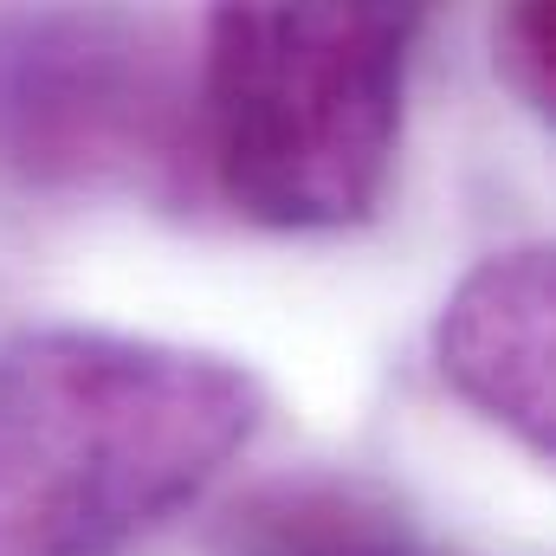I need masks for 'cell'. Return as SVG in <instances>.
I'll list each match as a JSON object with an SVG mask.
<instances>
[{"mask_svg":"<svg viewBox=\"0 0 556 556\" xmlns=\"http://www.w3.org/2000/svg\"><path fill=\"white\" fill-rule=\"evenodd\" d=\"M278 556H402V551H395V544H382V538H369V531H356V525H337L330 538H311V544L278 551Z\"/></svg>","mask_w":556,"mask_h":556,"instance_id":"8992f818","label":"cell"},{"mask_svg":"<svg viewBox=\"0 0 556 556\" xmlns=\"http://www.w3.org/2000/svg\"><path fill=\"white\" fill-rule=\"evenodd\" d=\"M433 0H207L194 142L214 194L273 233H343L389 194Z\"/></svg>","mask_w":556,"mask_h":556,"instance_id":"7a4b0ae2","label":"cell"},{"mask_svg":"<svg viewBox=\"0 0 556 556\" xmlns=\"http://www.w3.org/2000/svg\"><path fill=\"white\" fill-rule=\"evenodd\" d=\"M551 317L556 266L551 247H511L479 260L433 317V363L446 389L505 427L525 453L551 459L556 402H551Z\"/></svg>","mask_w":556,"mask_h":556,"instance_id":"277c9868","label":"cell"},{"mask_svg":"<svg viewBox=\"0 0 556 556\" xmlns=\"http://www.w3.org/2000/svg\"><path fill=\"white\" fill-rule=\"evenodd\" d=\"M194 52L124 0L0 13V175L65 194H175L194 181Z\"/></svg>","mask_w":556,"mask_h":556,"instance_id":"3957f363","label":"cell"},{"mask_svg":"<svg viewBox=\"0 0 556 556\" xmlns=\"http://www.w3.org/2000/svg\"><path fill=\"white\" fill-rule=\"evenodd\" d=\"M247 363L39 324L0 343V556H117L188 511L260 433Z\"/></svg>","mask_w":556,"mask_h":556,"instance_id":"6da1fadb","label":"cell"},{"mask_svg":"<svg viewBox=\"0 0 556 556\" xmlns=\"http://www.w3.org/2000/svg\"><path fill=\"white\" fill-rule=\"evenodd\" d=\"M492 46H498V78L518 91V104L551 111V91H556V0H505V7H498V26H492Z\"/></svg>","mask_w":556,"mask_h":556,"instance_id":"5b68a950","label":"cell"}]
</instances>
